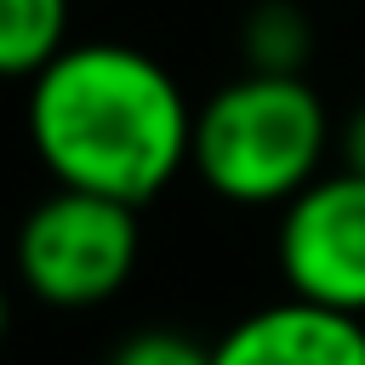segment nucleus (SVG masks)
Here are the masks:
<instances>
[{
    "label": "nucleus",
    "mask_w": 365,
    "mask_h": 365,
    "mask_svg": "<svg viewBox=\"0 0 365 365\" xmlns=\"http://www.w3.org/2000/svg\"><path fill=\"white\" fill-rule=\"evenodd\" d=\"M29 143L57 188L143 211L194 154V103L131 40H74L29 80Z\"/></svg>",
    "instance_id": "1"
},
{
    "label": "nucleus",
    "mask_w": 365,
    "mask_h": 365,
    "mask_svg": "<svg viewBox=\"0 0 365 365\" xmlns=\"http://www.w3.org/2000/svg\"><path fill=\"white\" fill-rule=\"evenodd\" d=\"M336 131L302 74H234L194 108L188 171L228 205H291L319 182Z\"/></svg>",
    "instance_id": "2"
},
{
    "label": "nucleus",
    "mask_w": 365,
    "mask_h": 365,
    "mask_svg": "<svg viewBox=\"0 0 365 365\" xmlns=\"http://www.w3.org/2000/svg\"><path fill=\"white\" fill-rule=\"evenodd\" d=\"M143 257L137 211L120 200H97L80 188H51L29 205L11 240V262L29 297L51 308H97L108 302Z\"/></svg>",
    "instance_id": "3"
},
{
    "label": "nucleus",
    "mask_w": 365,
    "mask_h": 365,
    "mask_svg": "<svg viewBox=\"0 0 365 365\" xmlns=\"http://www.w3.org/2000/svg\"><path fill=\"white\" fill-rule=\"evenodd\" d=\"M285 291L365 319V177L325 171L308 182L274 228Z\"/></svg>",
    "instance_id": "4"
},
{
    "label": "nucleus",
    "mask_w": 365,
    "mask_h": 365,
    "mask_svg": "<svg viewBox=\"0 0 365 365\" xmlns=\"http://www.w3.org/2000/svg\"><path fill=\"white\" fill-rule=\"evenodd\" d=\"M211 365H365V319L285 297L211 342Z\"/></svg>",
    "instance_id": "5"
},
{
    "label": "nucleus",
    "mask_w": 365,
    "mask_h": 365,
    "mask_svg": "<svg viewBox=\"0 0 365 365\" xmlns=\"http://www.w3.org/2000/svg\"><path fill=\"white\" fill-rule=\"evenodd\" d=\"M68 46V0H0V80H34Z\"/></svg>",
    "instance_id": "6"
},
{
    "label": "nucleus",
    "mask_w": 365,
    "mask_h": 365,
    "mask_svg": "<svg viewBox=\"0 0 365 365\" xmlns=\"http://www.w3.org/2000/svg\"><path fill=\"white\" fill-rule=\"evenodd\" d=\"M314 46V23L297 0H257L240 23L245 74H302Z\"/></svg>",
    "instance_id": "7"
},
{
    "label": "nucleus",
    "mask_w": 365,
    "mask_h": 365,
    "mask_svg": "<svg viewBox=\"0 0 365 365\" xmlns=\"http://www.w3.org/2000/svg\"><path fill=\"white\" fill-rule=\"evenodd\" d=\"M108 365H211V348L194 342V336H182V331L148 325V331L120 336V348L108 354Z\"/></svg>",
    "instance_id": "8"
},
{
    "label": "nucleus",
    "mask_w": 365,
    "mask_h": 365,
    "mask_svg": "<svg viewBox=\"0 0 365 365\" xmlns=\"http://www.w3.org/2000/svg\"><path fill=\"white\" fill-rule=\"evenodd\" d=\"M336 154H342V171L365 177V103H354L348 120L336 125Z\"/></svg>",
    "instance_id": "9"
},
{
    "label": "nucleus",
    "mask_w": 365,
    "mask_h": 365,
    "mask_svg": "<svg viewBox=\"0 0 365 365\" xmlns=\"http://www.w3.org/2000/svg\"><path fill=\"white\" fill-rule=\"evenodd\" d=\"M6 331H11V291H6V279H0V342H6Z\"/></svg>",
    "instance_id": "10"
}]
</instances>
